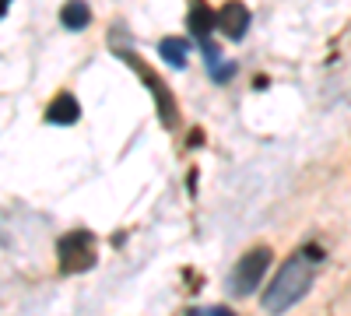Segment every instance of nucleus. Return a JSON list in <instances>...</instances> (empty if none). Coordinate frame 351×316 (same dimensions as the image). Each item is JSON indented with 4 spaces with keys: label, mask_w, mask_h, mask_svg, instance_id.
<instances>
[{
    "label": "nucleus",
    "mask_w": 351,
    "mask_h": 316,
    "mask_svg": "<svg viewBox=\"0 0 351 316\" xmlns=\"http://www.w3.org/2000/svg\"><path fill=\"white\" fill-rule=\"evenodd\" d=\"M313 281H316V250L306 246L299 253H291L281 264V271H274L267 292H263V299H260L263 313H271V316L288 313L295 302H302L309 295Z\"/></svg>",
    "instance_id": "f257e3e1"
},
{
    "label": "nucleus",
    "mask_w": 351,
    "mask_h": 316,
    "mask_svg": "<svg viewBox=\"0 0 351 316\" xmlns=\"http://www.w3.org/2000/svg\"><path fill=\"white\" fill-rule=\"evenodd\" d=\"M116 56H120V60H123L127 67H134V74L144 81V88L152 92V99H155V106H158V120H162L169 130L180 127V109H176V95H172L169 84H165V81H162L148 64H144L134 49H116Z\"/></svg>",
    "instance_id": "f03ea898"
},
{
    "label": "nucleus",
    "mask_w": 351,
    "mask_h": 316,
    "mask_svg": "<svg viewBox=\"0 0 351 316\" xmlns=\"http://www.w3.org/2000/svg\"><path fill=\"white\" fill-rule=\"evenodd\" d=\"M271 260H274L271 246H253V250H246L239 260H236V267H232V278H228L232 295H239V299H243V295H253V292L260 289V281L267 278Z\"/></svg>",
    "instance_id": "7ed1b4c3"
},
{
    "label": "nucleus",
    "mask_w": 351,
    "mask_h": 316,
    "mask_svg": "<svg viewBox=\"0 0 351 316\" xmlns=\"http://www.w3.org/2000/svg\"><path fill=\"white\" fill-rule=\"evenodd\" d=\"M56 256H60V271L64 274H84L92 271L99 260V250H95V236L77 228V232H67L56 243Z\"/></svg>",
    "instance_id": "20e7f679"
},
{
    "label": "nucleus",
    "mask_w": 351,
    "mask_h": 316,
    "mask_svg": "<svg viewBox=\"0 0 351 316\" xmlns=\"http://www.w3.org/2000/svg\"><path fill=\"white\" fill-rule=\"evenodd\" d=\"M218 32L232 42H239L250 32V8L243 0H228V4L218 8Z\"/></svg>",
    "instance_id": "39448f33"
},
{
    "label": "nucleus",
    "mask_w": 351,
    "mask_h": 316,
    "mask_svg": "<svg viewBox=\"0 0 351 316\" xmlns=\"http://www.w3.org/2000/svg\"><path fill=\"white\" fill-rule=\"evenodd\" d=\"M77 120H81V106L71 92H60L46 106V123H53V127H71Z\"/></svg>",
    "instance_id": "423d86ee"
},
{
    "label": "nucleus",
    "mask_w": 351,
    "mask_h": 316,
    "mask_svg": "<svg viewBox=\"0 0 351 316\" xmlns=\"http://www.w3.org/2000/svg\"><path fill=\"white\" fill-rule=\"evenodd\" d=\"M211 28H218V11H211L204 0H190V36L197 42H208Z\"/></svg>",
    "instance_id": "0eeeda50"
},
{
    "label": "nucleus",
    "mask_w": 351,
    "mask_h": 316,
    "mask_svg": "<svg viewBox=\"0 0 351 316\" xmlns=\"http://www.w3.org/2000/svg\"><path fill=\"white\" fill-rule=\"evenodd\" d=\"M60 25L67 32H84V28L92 25V8H88L84 0H67L60 8Z\"/></svg>",
    "instance_id": "6e6552de"
},
{
    "label": "nucleus",
    "mask_w": 351,
    "mask_h": 316,
    "mask_svg": "<svg viewBox=\"0 0 351 316\" xmlns=\"http://www.w3.org/2000/svg\"><path fill=\"white\" fill-rule=\"evenodd\" d=\"M158 53H162V60L176 71H183L186 60H190V39H180V36H165L158 42Z\"/></svg>",
    "instance_id": "1a4fd4ad"
},
{
    "label": "nucleus",
    "mask_w": 351,
    "mask_h": 316,
    "mask_svg": "<svg viewBox=\"0 0 351 316\" xmlns=\"http://www.w3.org/2000/svg\"><path fill=\"white\" fill-rule=\"evenodd\" d=\"M200 49H204V60H208V71H211V77L218 81V84H225L232 74H236V64L232 60H225L221 56V49L208 39V42H200Z\"/></svg>",
    "instance_id": "9d476101"
},
{
    "label": "nucleus",
    "mask_w": 351,
    "mask_h": 316,
    "mask_svg": "<svg viewBox=\"0 0 351 316\" xmlns=\"http://www.w3.org/2000/svg\"><path fill=\"white\" fill-rule=\"evenodd\" d=\"M193 316H236L228 306H211V309H197Z\"/></svg>",
    "instance_id": "9b49d317"
},
{
    "label": "nucleus",
    "mask_w": 351,
    "mask_h": 316,
    "mask_svg": "<svg viewBox=\"0 0 351 316\" xmlns=\"http://www.w3.org/2000/svg\"><path fill=\"white\" fill-rule=\"evenodd\" d=\"M8 11H11V0H4V4H0V14L8 18Z\"/></svg>",
    "instance_id": "f8f14e48"
}]
</instances>
